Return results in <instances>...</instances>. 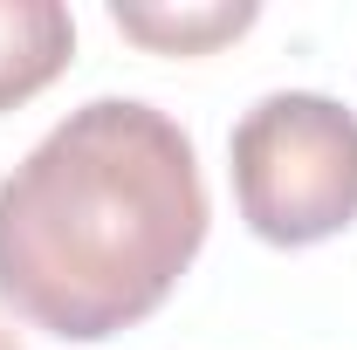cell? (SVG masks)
I'll return each mask as SVG.
<instances>
[{
	"instance_id": "6da1fadb",
	"label": "cell",
	"mask_w": 357,
	"mask_h": 350,
	"mask_svg": "<svg viewBox=\"0 0 357 350\" xmlns=\"http://www.w3.org/2000/svg\"><path fill=\"white\" fill-rule=\"evenodd\" d=\"M199 241V151L144 96H89L0 178V303L62 344L144 323Z\"/></svg>"
},
{
	"instance_id": "7a4b0ae2",
	"label": "cell",
	"mask_w": 357,
	"mask_h": 350,
	"mask_svg": "<svg viewBox=\"0 0 357 350\" xmlns=\"http://www.w3.org/2000/svg\"><path fill=\"white\" fill-rule=\"evenodd\" d=\"M234 199L268 248H316L357 220V110L323 89L261 96L234 137Z\"/></svg>"
},
{
	"instance_id": "3957f363",
	"label": "cell",
	"mask_w": 357,
	"mask_h": 350,
	"mask_svg": "<svg viewBox=\"0 0 357 350\" xmlns=\"http://www.w3.org/2000/svg\"><path fill=\"white\" fill-rule=\"evenodd\" d=\"M76 55V21L62 0H0V110L42 96Z\"/></svg>"
},
{
	"instance_id": "277c9868",
	"label": "cell",
	"mask_w": 357,
	"mask_h": 350,
	"mask_svg": "<svg viewBox=\"0 0 357 350\" xmlns=\"http://www.w3.org/2000/svg\"><path fill=\"white\" fill-rule=\"evenodd\" d=\"M110 21L131 42L158 48V55H206V48H220V42L255 28V7L248 0H206V7H137V0H117Z\"/></svg>"
},
{
	"instance_id": "5b68a950",
	"label": "cell",
	"mask_w": 357,
	"mask_h": 350,
	"mask_svg": "<svg viewBox=\"0 0 357 350\" xmlns=\"http://www.w3.org/2000/svg\"><path fill=\"white\" fill-rule=\"evenodd\" d=\"M0 350H21V344H14V330H0Z\"/></svg>"
}]
</instances>
